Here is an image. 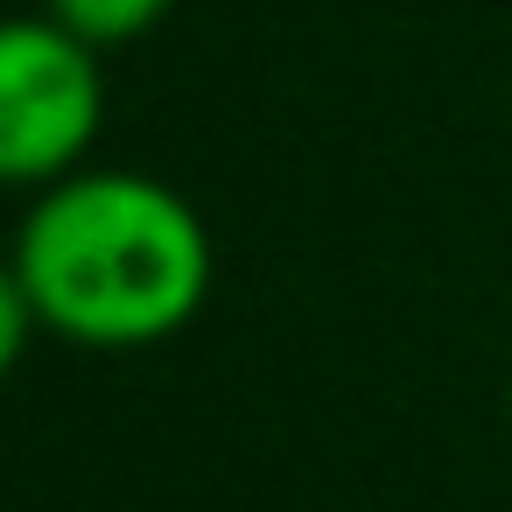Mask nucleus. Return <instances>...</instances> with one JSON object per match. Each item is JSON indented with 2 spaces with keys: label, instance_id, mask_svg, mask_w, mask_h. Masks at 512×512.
Here are the masks:
<instances>
[{
  "label": "nucleus",
  "instance_id": "obj_1",
  "mask_svg": "<svg viewBox=\"0 0 512 512\" xmlns=\"http://www.w3.org/2000/svg\"><path fill=\"white\" fill-rule=\"evenodd\" d=\"M8 288L36 323L85 351L176 337L211 295V232L183 190L141 169H78L36 190Z\"/></svg>",
  "mask_w": 512,
  "mask_h": 512
},
{
  "label": "nucleus",
  "instance_id": "obj_2",
  "mask_svg": "<svg viewBox=\"0 0 512 512\" xmlns=\"http://www.w3.org/2000/svg\"><path fill=\"white\" fill-rule=\"evenodd\" d=\"M106 127L99 43L71 36L43 8L0 36V176L15 190H50L85 169Z\"/></svg>",
  "mask_w": 512,
  "mask_h": 512
},
{
  "label": "nucleus",
  "instance_id": "obj_3",
  "mask_svg": "<svg viewBox=\"0 0 512 512\" xmlns=\"http://www.w3.org/2000/svg\"><path fill=\"white\" fill-rule=\"evenodd\" d=\"M176 0H43V15L64 22L71 36L99 43V50H120V43H141L148 29L169 22Z\"/></svg>",
  "mask_w": 512,
  "mask_h": 512
}]
</instances>
